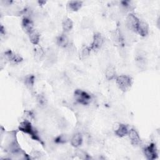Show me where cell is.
Segmentation results:
<instances>
[{"mask_svg": "<svg viewBox=\"0 0 160 160\" xmlns=\"http://www.w3.org/2000/svg\"><path fill=\"white\" fill-rule=\"evenodd\" d=\"M91 49H90L89 47H84L82 49V51H81V57L82 58H86V57H88L91 52Z\"/></svg>", "mask_w": 160, "mask_h": 160, "instance_id": "20", "label": "cell"}, {"mask_svg": "<svg viewBox=\"0 0 160 160\" xmlns=\"http://www.w3.org/2000/svg\"><path fill=\"white\" fill-rule=\"evenodd\" d=\"M82 142V135L80 133L75 134L71 139V144L73 147L78 148L79 147Z\"/></svg>", "mask_w": 160, "mask_h": 160, "instance_id": "12", "label": "cell"}, {"mask_svg": "<svg viewBox=\"0 0 160 160\" xmlns=\"http://www.w3.org/2000/svg\"><path fill=\"white\" fill-rule=\"evenodd\" d=\"M19 130L29 134L32 139L41 142V139L38 134L36 129L32 126L31 123L28 120H24L21 122L19 126Z\"/></svg>", "mask_w": 160, "mask_h": 160, "instance_id": "1", "label": "cell"}, {"mask_svg": "<svg viewBox=\"0 0 160 160\" xmlns=\"http://www.w3.org/2000/svg\"><path fill=\"white\" fill-rule=\"evenodd\" d=\"M144 152L146 158L149 160H153L157 158L158 152L154 144L151 143L144 149Z\"/></svg>", "mask_w": 160, "mask_h": 160, "instance_id": "4", "label": "cell"}, {"mask_svg": "<svg viewBox=\"0 0 160 160\" xmlns=\"http://www.w3.org/2000/svg\"><path fill=\"white\" fill-rule=\"evenodd\" d=\"M28 34H29V38L31 42L34 45L38 44L39 39H40L39 34L35 30H33Z\"/></svg>", "mask_w": 160, "mask_h": 160, "instance_id": "16", "label": "cell"}, {"mask_svg": "<svg viewBox=\"0 0 160 160\" xmlns=\"http://www.w3.org/2000/svg\"><path fill=\"white\" fill-rule=\"evenodd\" d=\"M24 83L28 88L31 89L34 86V76L33 75H29L26 76L24 80Z\"/></svg>", "mask_w": 160, "mask_h": 160, "instance_id": "18", "label": "cell"}, {"mask_svg": "<svg viewBox=\"0 0 160 160\" xmlns=\"http://www.w3.org/2000/svg\"><path fill=\"white\" fill-rule=\"evenodd\" d=\"M56 143H64L66 142V138L64 135H59L55 139Z\"/></svg>", "mask_w": 160, "mask_h": 160, "instance_id": "23", "label": "cell"}, {"mask_svg": "<svg viewBox=\"0 0 160 160\" xmlns=\"http://www.w3.org/2000/svg\"><path fill=\"white\" fill-rule=\"evenodd\" d=\"M4 29H4V28L3 27V26L1 25V29H0V32H1V35H3V34H5V30H4Z\"/></svg>", "mask_w": 160, "mask_h": 160, "instance_id": "24", "label": "cell"}, {"mask_svg": "<svg viewBox=\"0 0 160 160\" xmlns=\"http://www.w3.org/2000/svg\"><path fill=\"white\" fill-rule=\"evenodd\" d=\"M118 88L122 91H126L132 85V79L126 75H120L116 78Z\"/></svg>", "mask_w": 160, "mask_h": 160, "instance_id": "2", "label": "cell"}, {"mask_svg": "<svg viewBox=\"0 0 160 160\" xmlns=\"http://www.w3.org/2000/svg\"><path fill=\"white\" fill-rule=\"evenodd\" d=\"M136 32H138L140 36L144 37L146 36L149 32V26L148 24L144 21H141L137 28Z\"/></svg>", "mask_w": 160, "mask_h": 160, "instance_id": "9", "label": "cell"}, {"mask_svg": "<svg viewBox=\"0 0 160 160\" xmlns=\"http://www.w3.org/2000/svg\"><path fill=\"white\" fill-rule=\"evenodd\" d=\"M76 154L78 156H79V158L82 159H86L89 158L88 156V154L82 150H78L76 152Z\"/></svg>", "mask_w": 160, "mask_h": 160, "instance_id": "21", "label": "cell"}, {"mask_svg": "<svg viewBox=\"0 0 160 160\" xmlns=\"http://www.w3.org/2000/svg\"><path fill=\"white\" fill-rule=\"evenodd\" d=\"M140 20L132 13H129L126 18L127 26L129 29L136 32L137 28L139 25Z\"/></svg>", "mask_w": 160, "mask_h": 160, "instance_id": "5", "label": "cell"}, {"mask_svg": "<svg viewBox=\"0 0 160 160\" xmlns=\"http://www.w3.org/2000/svg\"><path fill=\"white\" fill-rule=\"evenodd\" d=\"M82 2L79 1H71L68 2V8L72 11H78L82 6Z\"/></svg>", "mask_w": 160, "mask_h": 160, "instance_id": "15", "label": "cell"}, {"mask_svg": "<svg viewBox=\"0 0 160 160\" xmlns=\"http://www.w3.org/2000/svg\"><path fill=\"white\" fill-rule=\"evenodd\" d=\"M4 58L6 59L13 64H18L22 61V58L20 55L14 53L10 49L4 52Z\"/></svg>", "mask_w": 160, "mask_h": 160, "instance_id": "6", "label": "cell"}, {"mask_svg": "<svg viewBox=\"0 0 160 160\" xmlns=\"http://www.w3.org/2000/svg\"><path fill=\"white\" fill-rule=\"evenodd\" d=\"M128 132L129 130L128 126L124 124H119L118 128L115 129V134L120 138L128 134Z\"/></svg>", "mask_w": 160, "mask_h": 160, "instance_id": "11", "label": "cell"}, {"mask_svg": "<svg viewBox=\"0 0 160 160\" xmlns=\"http://www.w3.org/2000/svg\"><path fill=\"white\" fill-rule=\"evenodd\" d=\"M58 44L62 48H66L69 44V39L65 34H62L57 38Z\"/></svg>", "mask_w": 160, "mask_h": 160, "instance_id": "13", "label": "cell"}, {"mask_svg": "<svg viewBox=\"0 0 160 160\" xmlns=\"http://www.w3.org/2000/svg\"><path fill=\"white\" fill-rule=\"evenodd\" d=\"M22 27L24 31L29 34L32 31H33V22L32 20L28 18H24L22 21Z\"/></svg>", "mask_w": 160, "mask_h": 160, "instance_id": "10", "label": "cell"}, {"mask_svg": "<svg viewBox=\"0 0 160 160\" xmlns=\"http://www.w3.org/2000/svg\"><path fill=\"white\" fill-rule=\"evenodd\" d=\"M128 135L131 140V142L132 145H138L141 142V139L138 132L134 129H131L129 131Z\"/></svg>", "mask_w": 160, "mask_h": 160, "instance_id": "8", "label": "cell"}, {"mask_svg": "<svg viewBox=\"0 0 160 160\" xmlns=\"http://www.w3.org/2000/svg\"><path fill=\"white\" fill-rule=\"evenodd\" d=\"M62 29L64 30V31L68 32L72 29V28L73 26V22L70 18H66L62 21Z\"/></svg>", "mask_w": 160, "mask_h": 160, "instance_id": "17", "label": "cell"}, {"mask_svg": "<svg viewBox=\"0 0 160 160\" xmlns=\"http://www.w3.org/2000/svg\"><path fill=\"white\" fill-rule=\"evenodd\" d=\"M103 42L104 39L102 35L99 32H96L94 34L92 42L91 43V45L89 48L91 50L93 51L98 50L102 46Z\"/></svg>", "mask_w": 160, "mask_h": 160, "instance_id": "7", "label": "cell"}, {"mask_svg": "<svg viewBox=\"0 0 160 160\" xmlns=\"http://www.w3.org/2000/svg\"><path fill=\"white\" fill-rule=\"evenodd\" d=\"M44 55V51L41 47L34 49V56L36 58L41 59Z\"/></svg>", "mask_w": 160, "mask_h": 160, "instance_id": "19", "label": "cell"}, {"mask_svg": "<svg viewBox=\"0 0 160 160\" xmlns=\"http://www.w3.org/2000/svg\"><path fill=\"white\" fill-rule=\"evenodd\" d=\"M74 96L75 100L78 102L83 105H87L89 104L91 101V96L88 92L81 89L75 90L74 92Z\"/></svg>", "mask_w": 160, "mask_h": 160, "instance_id": "3", "label": "cell"}, {"mask_svg": "<svg viewBox=\"0 0 160 160\" xmlns=\"http://www.w3.org/2000/svg\"><path fill=\"white\" fill-rule=\"evenodd\" d=\"M105 76L106 78L108 80H112L114 79H116V70L115 69L112 67V66H109L108 67L105 71Z\"/></svg>", "mask_w": 160, "mask_h": 160, "instance_id": "14", "label": "cell"}, {"mask_svg": "<svg viewBox=\"0 0 160 160\" xmlns=\"http://www.w3.org/2000/svg\"><path fill=\"white\" fill-rule=\"evenodd\" d=\"M37 100L41 106H44L46 104V100L42 95H39L37 98Z\"/></svg>", "mask_w": 160, "mask_h": 160, "instance_id": "22", "label": "cell"}]
</instances>
